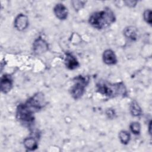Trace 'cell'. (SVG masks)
Listing matches in <instances>:
<instances>
[{"mask_svg":"<svg viewBox=\"0 0 152 152\" xmlns=\"http://www.w3.org/2000/svg\"><path fill=\"white\" fill-rule=\"evenodd\" d=\"M151 121H150L148 123V132L150 134H151Z\"/></svg>","mask_w":152,"mask_h":152,"instance_id":"cell-20","label":"cell"},{"mask_svg":"<svg viewBox=\"0 0 152 152\" xmlns=\"http://www.w3.org/2000/svg\"><path fill=\"white\" fill-rule=\"evenodd\" d=\"M102 59L103 62L107 65H114L118 62L117 56L115 52L110 49L104 50L102 54Z\"/></svg>","mask_w":152,"mask_h":152,"instance_id":"cell-10","label":"cell"},{"mask_svg":"<svg viewBox=\"0 0 152 152\" xmlns=\"http://www.w3.org/2000/svg\"><path fill=\"white\" fill-rule=\"evenodd\" d=\"M86 2L84 1H71L72 5L75 11H79L81 10L85 5Z\"/></svg>","mask_w":152,"mask_h":152,"instance_id":"cell-16","label":"cell"},{"mask_svg":"<svg viewBox=\"0 0 152 152\" xmlns=\"http://www.w3.org/2000/svg\"><path fill=\"white\" fill-rule=\"evenodd\" d=\"M96 90L100 94L108 97L124 96L127 94L126 87L122 82L110 83L100 81L96 84Z\"/></svg>","mask_w":152,"mask_h":152,"instance_id":"cell-3","label":"cell"},{"mask_svg":"<svg viewBox=\"0 0 152 152\" xmlns=\"http://www.w3.org/2000/svg\"><path fill=\"white\" fill-rule=\"evenodd\" d=\"M106 115L109 119H113L115 116V112L112 109H107L106 111Z\"/></svg>","mask_w":152,"mask_h":152,"instance_id":"cell-19","label":"cell"},{"mask_svg":"<svg viewBox=\"0 0 152 152\" xmlns=\"http://www.w3.org/2000/svg\"><path fill=\"white\" fill-rule=\"evenodd\" d=\"M49 49L48 42L42 36L37 37L33 43V51L36 55H41L46 52Z\"/></svg>","mask_w":152,"mask_h":152,"instance_id":"cell-5","label":"cell"},{"mask_svg":"<svg viewBox=\"0 0 152 152\" xmlns=\"http://www.w3.org/2000/svg\"><path fill=\"white\" fill-rule=\"evenodd\" d=\"M1 91L4 94H7L10 92L13 86V80L12 77L9 74H4L1 78Z\"/></svg>","mask_w":152,"mask_h":152,"instance_id":"cell-7","label":"cell"},{"mask_svg":"<svg viewBox=\"0 0 152 152\" xmlns=\"http://www.w3.org/2000/svg\"><path fill=\"white\" fill-rule=\"evenodd\" d=\"M29 24L28 17L22 13L18 14L14 21V26L18 31H21L26 30Z\"/></svg>","mask_w":152,"mask_h":152,"instance_id":"cell-6","label":"cell"},{"mask_svg":"<svg viewBox=\"0 0 152 152\" xmlns=\"http://www.w3.org/2000/svg\"><path fill=\"white\" fill-rule=\"evenodd\" d=\"M129 111L131 115L134 117H140L142 114V109L135 100H133L131 102L129 105Z\"/></svg>","mask_w":152,"mask_h":152,"instance_id":"cell-13","label":"cell"},{"mask_svg":"<svg viewBox=\"0 0 152 152\" xmlns=\"http://www.w3.org/2000/svg\"><path fill=\"white\" fill-rule=\"evenodd\" d=\"M64 63L66 68L69 70H74L80 66V63L77 58L69 52L65 53Z\"/></svg>","mask_w":152,"mask_h":152,"instance_id":"cell-8","label":"cell"},{"mask_svg":"<svg viewBox=\"0 0 152 152\" xmlns=\"http://www.w3.org/2000/svg\"><path fill=\"white\" fill-rule=\"evenodd\" d=\"M46 105L44 94L42 92H37L26 102L17 106L16 118L21 123L30 126L34 121V114L42 110Z\"/></svg>","mask_w":152,"mask_h":152,"instance_id":"cell-1","label":"cell"},{"mask_svg":"<svg viewBox=\"0 0 152 152\" xmlns=\"http://www.w3.org/2000/svg\"><path fill=\"white\" fill-rule=\"evenodd\" d=\"M125 37L131 40L135 41L137 40L138 37V30L137 28L132 26L126 27L123 31Z\"/></svg>","mask_w":152,"mask_h":152,"instance_id":"cell-11","label":"cell"},{"mask_svg":"<svg viewBox=\"0 0 152 152\" xmlns=\"http://www.w3.org/2000/svg\"><path fill=\"white\" fill-rule=\"evenodd\" d=\"M53 11L55 17L60 20H65L68 17V9L62 3L56 4L54 6Z\"/></svg>","mask_w":152,"mask_h":152,"instance_id":"cell-9","label":"cell"},{"mask_svg":"<svg viewBox=\"0 0 152 152\" xmlns=\"http://www.w3.org/2000/svg\"><path fill=\"white\" fill-rule=\"evenodd\" d=\"M124 2L126 6L130 7V8H134L137 5L138 1H133V0H127V1H124Z\"/></svg>","mask_w":152,"mask_h":152,"instance_id":"cell-18","label":"cell"},{"mask_svg":"<svg viewBox=\"0 0 152 152\" xmlns=\"http://www.w3.org/2000/svg\"><path fill=\"white\" fill-rule=\"evenodd\" d=\"M24 147L28 151H34L38 148V143L35 138L33 137H26L23 140Z\"/></svg>","mask_w":152,"mask_h":152,"instance_id":"cell-12","label":"cell"},{"mask_svg":"<svg viewBox=\"0 0 152 152\" xmlns=\"http://www.w3.org/2000/svg\"><path fill=\"white\" fill-rule=\"evenodd\" d=\"M118 137L120 142L124 145H127L131 140V135L129 132L125 130H122L119 132Z\"/></svg>","mask_w":152,"mask_h":152,"instance_id":"cell-14","label":"cell"},{"mask_svg":"<svg viewBox=\"0 0 152 152\" xmlns=\"http://www.w3.org/2000/svg\"><path fill=\"white\" fill-rule=\"evenodd\" d=\"M88 76L80 75L73 78L74 84L69 89V93L74 100H78L84 95L86 88L89 83Z\"/></svg>","mask_w":152,"mask_h":152,"instance_id":"cell-4","label":"cell"},{"mask_svg":"<svg viewBox=\"0 0 152 152\" xmlns=\"http://www.w3.org/2000/svg\"><path fill=\"white\" fill-rule=\"evenodd\" d=\"M129 129L134 135H139L141 132V125L138 122H132L129 125Z\"/></svg>","mask_w":152,"mask_h":152,"instance_id":"cell-15","label":"cell"},{"mask_svg":"<svg viewBox=\"0 0 152 152\" xmlns=\"http://www.w3.org/2000/svg\"><path fill=\"white\" fill-rule=\"evenodd\" d=\"M144 20L148 24L151 25V10L150 9L145 10L142 14Z\"/></svg>","mask_w":152,"mask_h":152,"instance_id":"cell-17","label":"cell"},{"mask_svg":"<svg viewBox=\"0 0 152 152\" xmlns=\"http://www.w3.org/2000/svg\"><path fill=\"white\" fill-rule=\"evenodd\" d=\"M116 21L114 12L109 8L93 12L88 18V23L94 28L103 30L107 28Z\"/></svg>","mask_w":152,"mask_h":152,"instance_id":"cell-2","label":"cell"}]
</instances>
